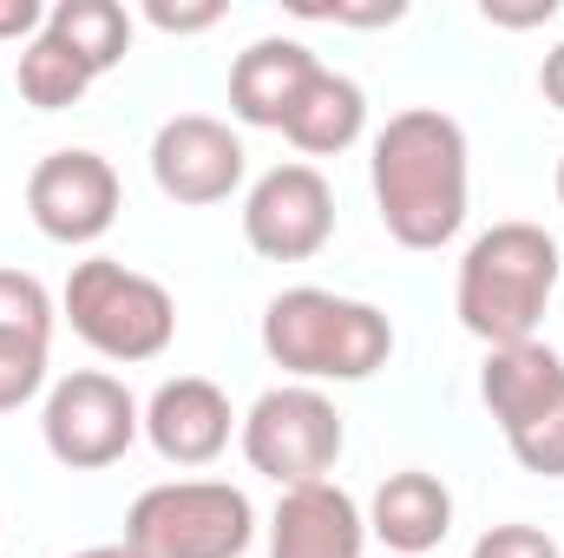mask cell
<instances>
[{"label": "cell", "mask_w": 564, "mask_h": 558, "mask_svg": "<svg viewBox=\"0 0 564 558\" xmlns=\"http://www.w3.org/2000/svg\"><path fill=\"white\" fill-rule=\"evenodd\" d=\"M46 7L40 0H0V40H40Z\"/></svg>", "instance_id": "obj_24"}, {"label": "cell", "mask_w": 564, "mask_h": 558, "mask_svg": "<svg viewBox=\"0 0 564 558\" xmlns=\"http://www.w3.org/2000/svg\"><path fill=\"white\" fill-rule=\"evenodd\" d=\"M237 447L263 480H276L289 493V486H308V480L335 473V460L348 447V427H341V408L322 388L282 382V388H263L250 401V415L237 427Z\"/></svg>", "instance_id": "obj_7"}, {"label": "cell", "mask_w": 564, "mask_h": 558, "mask_svg": "<svg viewBox=\"0 0 564 558\" xmlns=\"http://www.w3.org/2000/svg\"><path fill=\"white\" fill-rule=\"evenodd\" d=\"M361 132H368V93L348 73H328V66L302 86L295 112L282 119V139L302 151V164L308 158H341Z\"/></svg>", "instance_id": "obj_16"}, {"label": "cell", "mask_w": 564, "mask_h": 558, "mask_svg": "<svg viewBox=\"0 0 564 558\" xmlns=\"http://www.w3.org/2000/svg\"><path fill=\"white\" fill-rule=\"evenodd\" d=\"M368 184L381 230L401 250H446L466 230L473 211V144L466 126L440 106H408L394 112L375 151H368Z\"/></svg>", "instance_id": "obj_1"}, {"label": "cell", "mask_w": 564, "mask_h": 558, "mask_svg": "<svg viewBox=\"0 0 564 558\" xmlns=\"http://www.w3.org/2000/svg\"><path fill=\"white\" fill-rule=\"evenodd\" d=\"M53 322H59V309H53L46 282L26 277V270H0V335H40V342H53Z\"/></svg>", "instance_id": "obj_20"}, {"label": "cell", "mask_w": 564, "mask_h": 558, "mask_svg": "<svg viewBox=\"0 0 564 558\" xmlns=\"http://www.w3.org/2000/svg\"><path fill=\"white\" fill-rule=\"evenodd\" d=\"M144 20H151L158 33H210V26L224 20V7H217V0H197V7H171V0H144Z\"/></svg>", "instance_id": "obj_22"}, {"label": "cell", "mask_w": 564, "mask_h": 558, "mask_svg": "<svg viewBox=\"0 0 564 558\" xmlns=\"http://www.w3.org/2000/svg\"><path fill=\"white\" fill-rule=\"evenodd\" d=\"M335 237V184L289 158V164H270L250 191H243V244L270 264H308L322 257Z\"/></svg>", "instance_id": "obj_10"}, {"label": "cell", "mask_w": 564, "mask_h": 558, "mask_svg": "<svg viewBox=\"0 0 564 558\" xmlns=\"http://www.w3.org/2000/svg\"><path fill=\"white\" fill-rule=\"evenodd\" d=\"M73 558H144V552L126 546V539H112V546H86V552H73Z\"/></svg>", "instance_id": "obj_27"}, {"label": "cell", "mask_w": 564, "mask_h": 558, "mask_svg": "<svg viewBox=\"0 0 564 558\" xmlns=\"http://www.w3.org/2000/svg\"><path fill=\"white\" fill-rule=\"evenodd\" d=\"M408 7L381 0V7H302V20H335V26H394Z\"/></svg>", "instance_id": "obj_23"}, {"label": "cell", "mask_w": 564, "mask_h": 558, "mask_svg": "<svg viewBox=\"0 0 564 558\" xmlns=\"http://www.w3.org/2000/svg\"><path fill=\"white\" fill-rule=\"evenodd\" d=\"M20 99L33 106V112H66V106H79L86 99V86H93V73L40 26V40H26L20 46Z\"/></svg>", "instance_id": "obj_18"}, {"label": "cell", "mask_w": 564, "mask_h": 558, "mask_svg": "<svg viewBox=\"0 0 564 558\" xmlns=\"http://www.w3.org/2000/svg\"><path fill=\"white\" fill-rule=\"evenodd\" d=\"M558 277H564L558 237L545 224L506 217V224H492L466 244L459 277H453V315L486 348L539 342V322L558 296Z\"/></svg>", "instance_id": "obj_2"}, {"label": "cell", "mask_w": 564, "mask_h": 558, "mask_svg": "<svg viewBox=\"0 0 564 558\" xmlns=\"http://www.w3.org/2000/svg\"><path fill=\"white\" fill-rule=\"evenodd\" d=\"M539 93H545V106H558L564 112V40L539 60Z\"/></svg>", "instance_id": "obj_26"}, {"label": "cell", "mask_w": 564, "mask_h": 558, "mask_svg": "<svg viewBox=\"0 0 564 558\" xmlns=\"http://www.w3.org/2000/svg\"><path fill=\"white\" fill-rule=\"evenodd\" d=\"M479 13H486L492 26H545V20L558 13V0H532V7H499V0H486Z\"/></svg>", "instance_id": "obj_25"}, {"label": "cell", "mask_w": 564, "mask_h": 558, "mask_svg": "<svg viewBox=\"0 0 564 558\" xmlns=\"http://www.w3.org/2000/svg\"><path fill=\"white\" fill-rule=\"evenodd\" d=\"M144 433V408L139 395L106 375V368H73L46 388L40 401V440L66 473H99L119 466L132 453V440Z\"/></svg>", "instance_id": "obj_8"}, {"label": "cell", "mask_w": 564, "mask_h": 558, "mask_svg": "<svg viewBox=\"0 0 564 558\" xmlns=\"http://www.w3.org/2000/svg\"><path fill=\"white\" fill-rule=\"evenodd\" d=\"M119 204H126V184L112 171V158L73 144V151H46L26 178V217L46 244H66V250H86L99 244L112 224H119Z\"/></svg>", "instance_id": "obj_9"}, {"label": "cell", "mask_w": 564, "mask_h": 558, "mask_svg": "<svg viewBox=\"0 0 564 558\" xmlns=\"http://www.w3.org/2000/svg\"><path fill=\"white\" fill-rule=\"evenodd\" d=\"M59 322L106 362H158L177 335V302L158 277H144L119 257H86L59 289Z\"/></svg>", "instance_id": "obj_4"}, {"label": "cell", "mask_w": 564, "mask_h": 558, "mask_svg": "<svg viewBox=\"0 0 564 558\" xmlns=\"http://www.w3.org/2000/svg\"><path fill=\"white\" fill-rule=\"evenodd\" d=\"M237 427L243 415L230 408V395L210 375H171L144 401V440L164 466H210L237 440Z\"/></svg>", "instance_id": "obj_12"}, {"label": "cell", "mask_w": 564, "mask_h": 558, "mask_svg": "<svg viewBox=\"0 0 564 558\" xmlns=\"http://www.w3.org/2000/svg\"><path fill=\"white\" fill-rule=\"evenodd\" d=\"M243 171H250V151L243 132L230 119H210V112H177L151 132V184L171 197V204H230L243 191Z\"/></svg>", "instance_id": "obj_11"}, {"label": "cell", "mask_w": 564, "mask_h": 558, "mask_svg": "<svg viewBox=\"0 0 564 558\" xmlns=\"http://www.w3.org/2000/svg\"><path fill=\"white\" fill-rule=\"evenodd\" d=\"M263 355L276 362L289 382H368L394 355V322L388 309L361 296H335L315 282L276 289L263 309Z\"/></svg>", "instance_id": "obj_3"}, {"label": "cell", "mask_w": 564, "mask_h": 558, "mask_svg": "<svg viewBox=\"0 0 564 558\" xmlns=\"http://www.w3.org/2000/svg\"><path fill=\"white\" fill-rule=\"evenodd\" d=\"M479 401L499 420L512 460L539 480H564V355L545 342L486 348Z\"/></svg>", "instance_id": "obj_6"}, {"label": "cell", "mask_w": 564, "mask_h": 558, "mask_svg": "<svg viewBox=\"0 0 564 558\" xmlns=\"http://www.w3.org/2000/svg\"><path fill=\"white\" fill-rule=\"evenodd\" d=\"M46 33L99 79V73H112L126 53H132V13L119 7V0H59L53 13H46Z\"/></svg>", "instance_id": "obj_17"}, {"label": "cell", "mask_w": 564, "mask_h": 558, "mask_svg": "<svg viewBox=\"0 0 564 558\" xmlns=\"http://www.w3.org/2000/svg\"><path fill=\"white\" fill-rule=\"evenodd\" d=\"M46 355H53V342H40V335H0V415L46 395Z\"/></svg>", "instance_id": "obj_19"}, {"label": "cell", "mask_w": 564, "mask_h": 558, "mask_svg": "<svg viewBox=\"0 0 564 558\" xmlns=\"http://www.w3.org/2000/svg\"><path fill=\"white\" fill-rule=\"evenodd\" d=\"M322 73L315 46L289 40V33H263L250 40L237 60H230V112L237 126H257V132H282V119L295 112L302 86Z\"/></svg>", "instance_id": "obj_14"}, {"label": "cell", "mask_w": 564, "mask_h": 558, "mask_svg": "<svg viewBox=\"0 0 564 558\" xmlns=\"http://www.w3.org/2000/svg\"><path fill=\"white\" fill-rule=\"evenodd\" d=\"M552 184H558V204H564V158H558V178H552Z\"/></svg>", "instance_id": "obj_28"}, {"label": "cell", "mask_w": 564, "mask_h": 558, "mask_svg": "<svg viewBox=\"0 0 564 558\" xmlns=\"http://www.w3.org/2000/svg\"><path fill=\"white\" fill-rule=\"evenodd\" d=\"M453 533V493L440 473L426 466H401L375 486L368 500V539H381L388 558H426L446 546Z\"/></svg>", "instance_id": "obj_15"}, {"label": "cell", "mask_w": 564, "mask_h": 558, "mask_svg": "<svg viewBox=\"0 0 564 558\" xmlns=\"http://www.w3.org/2000/svg\"><path fill=\"white\" fill-rule=\"evenodd\" d=\"M473 558H564L558 539L545 526H525V519H506V526H486L473 539Z\"/></svg>", "instance_id": "obj_21"}, {"label": "cell", "mask_w": 564, "mask_h": 558, "mask_svg": "<svg viewBox=\"0 0 564 558\" xmlns=\"http://www.w3.org/2000/svg\"><path fill=\"white\" fill-rule=\"evenodd\" d=\"M270 558H368V506L341 480L289 486L270 513Z\"/></svg>", "instance_id": "obj_13"}, {"label": "cell", "mask_w": 564, "mask_h": 558, "mask_svg": "<svg viewBox=\"0 0 564 558\" xmlns=\"http://www.w3.org/2000/svg\"><path fill=\"white\" fill-rule=\"evenodd\" d=\"M126 546L144 558H243L257 546V506L230 480H158L126 513Z\"/></svg>", "instance_id": "obj_5"}]
</instances>
